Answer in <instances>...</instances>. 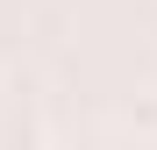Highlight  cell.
I'll use <instances>...</instances> for the list:
<instances>
[]
</instances>
